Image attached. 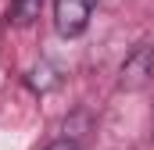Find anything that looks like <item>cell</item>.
I'll return each mask as SVG.
<instances>
[{"label": "cell", "mask_w": 154, "mask_h": 150, "mask_svg": "<svg viewBox=\"0 0 154 150\" xmlns=\"http://www.w3.org/2000/svg\"><path fill=\"white\" fill-rule=\"evenodd\" d=\"M151 79H154V46L151 43H140V46H133V50L125 54V61H122V68H118V89L136 93V89H143Z\"/></svg>", "instance_id": "cell-1"}, {"label": "cell", "mask_w": 154, "mask_h": 150, "mask_svg": "<svg viewBox=\"0 0 154 150\" xmlns=\"http://www.w3.org/2000/svg\"><path fill=\"white\" fill-rule=\"evenodd\" d=\"M93 7H97V0H54V29H57V36H65V39L82 36L90 29Z\"/></svg>", "instance_id": "cell-2"}, {"label": "cell", "mask_w": 154, "mask_h": 150, "mask_svg": "<svg viewBox=\"0 0 154 150\" xmlns=\"http://www.w3.org/2000/svg\"><path fill=\"white\" fill-rule=\"evenodd\" d=\"M39 11H43V0H11L7 22L18 25V29H25V25H32V22L39 18Z\"/></svg>", "instance_id": "cell-3"}, {"label": "cell", "mask_w": 154, "mask_h": 150, "mask_svg": "<svg viewBox=\"0 0 154 150\" xmlns=\"http://www.w3.org/2000/svg\"><path fill=\"white\" fill-rule=\"evenodd\" d=\"M47 150H79V147L72 143V140H54V143H50Z\"/></svg>", "instance_id": "cell-4"}]
</instances>
